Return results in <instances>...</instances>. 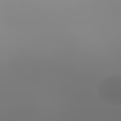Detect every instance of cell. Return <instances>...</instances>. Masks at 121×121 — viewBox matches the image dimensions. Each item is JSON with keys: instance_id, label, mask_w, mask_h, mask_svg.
Wrapping results in <instances>:
<instances>
[{"instance_id": "6da1fadb", "label": "cell", "mask_w": 121, "mask_h": 121, "mask_svg": "<svg viewBox=\"0 0 121 121\" xmlns=\"http://www.w3.org/2000/svg\"><path fill=\"white\" fill-rule=\"evenodd\" d=\"M97 95L102 101L111 106H121V74L103 78L97 84Z\"/></svg>"}]
</instances>
